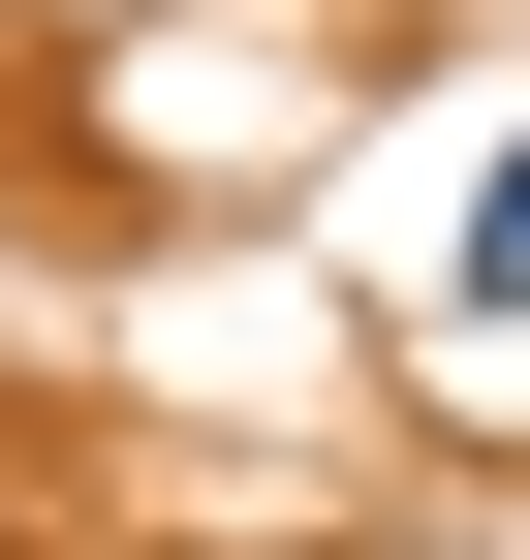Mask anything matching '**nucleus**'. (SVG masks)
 Masks as SVG:
<instances>
[{
    "mask_svg": "<svg viewBox=\"0 0 530 560\" xmlns=\"http://www.w3.org/2000/svg\"><path fill=\"white\" fill-rule=\"evenodd\" d=\"M469 312H530V156H499V219H469Z\"/></svg>",
    "mask_w": 530,
    "mask_h": 560,
    "instance_id": "nucleus-1",
    "label": "nucleus"
}]
</instances>
